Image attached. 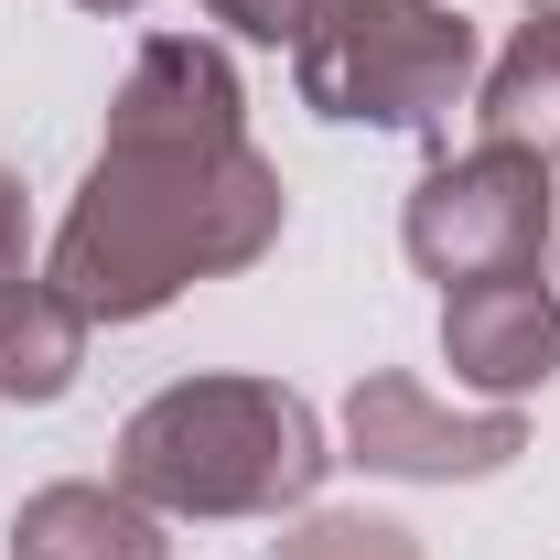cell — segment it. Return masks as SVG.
I'll list each match as a JSON object with an SVG mask.
<instances>
[{
	"label": "cell",
	"mask_w": 560,
	"mask_h": 560,
	"mask_svg": "<svg viewBox=\"0 0 560 560\" xmlns=\"http://www.w3.org/2000/svg\"><path fill=\"white\" fill-rule=\"evenodd\" d=\"M280 215H291V195H280L270 151L248 140L237 66L195 33H151L108 97L97 173L55 226L44 280L86 324H140L195 280L248 270L280 237Z\"/></svg>",
	"instance_id": "1"
},
{
	"label": "cell",
	"mask_w": 560,
	"mask_h": 560,
	"mask_svg": "<svg viewBox=\"0 0 560 560\" xmlns=\"http://www.w3.org/2000/svg\"><path fill=\"white\" fill-rule=\"evenodd\" d=\"M324 420L280 377H173L119 420V486L151 517H280L324 486Z\"/></svg>",
	"instance_id": "2"
},
{
	"label": "cell",
	"mask_w": 560,
	"mask_h": 560,
	"mask_svg": "<svg viewBox=\"0 0 560 560\" xmlns=\"http://www.w3.org/2000/svg\"><path fill=\"white\" fill-rule=\"evenodd\" d=\"M475 22L453 0H324L291 44L302 108L346 130H431L475 97Z\"/></svg>",
	"instance_id": "3"
},
{
	"label": "cell",
	"mask_w": 560,
	"mask_h": 560,
	"mask_svg": "<svg viewBox=\"0 0 560 560\" xmlns=\"http://www.w3.org/2000/svg\"><path fill=\"white\" fill-rule=\"evenodd\" d=\"M560 226V151H517V140H475L464 162L420 173L399 248L420 280L464 291V280H506L539 270V237Z\"/></svg>",
	"instance_id": "4"
},
{
	"label": "cell",
	"mask_w": 560,
	"mask_h": 560,
	"mask_svg": "<svg viewBox=\"0 0 560 560\" xmlns=\"http://www.w3.org/2000/svg\"><path fill=\"white\" fill-rule=\"evenodd\" d=\"M346 453L366 475H410V486H453V475H506L517 453H528V420L486 399V410H453V399H431L420 377L399 366H366L346 399Z\"/></svg>",
	"instance_id": "5"
},
{
	"label": "cell",
	"mask_w": 560,
	"mask_h": 560,
	"mask_svg": "<svg viewBox=\"0 0 560 560\" xmlns=\"http://www.w3.org/2000/svg\"><path fill=\"white\" fill-rule=\"evenodd\" d=\"M442 355H453V388H486V399L517 410L528 388L560 377V291L539 270L442 291Z\"/></svg>",
	"instance_id": "6"
},
{
	"label": "cell",
	"mask_w": 560,
	"mask_h": 560,
	"mask_svg": "<svg viewBox=\"0 0 560 560\" xmlns=\"http://www.w3.org/2000/svg\"><path fill=\"white\" fill-rule=\"evenodd\" d=\"M162 517L130 486H44L11 517V560H162Z\"/></svg>",
	"instance_id": "7"
},
{
	"label": "cell",
	"mask_w": 560,
	"mask_h": 560,
	"mask_svg": "<svg viewBox=\"0 0 560 560\" xmlns=\"http://www.w3.org/2000/svg\"><path fill=\"white\" fill-rule=\"evenodd\" d=\"M75 366H86V313H75L66 291L44 270L0 280V399H66Z\"/></svg>",
	"instance_id": "8"
},
{
	"label": "cell",
	"mask_w": 560,
	"mask_h": 560,
	"mask_svg": "<svg viewBox=\"0 0 560 560\" xmlns=\"http://www.w3.org/2000/svg\"><path fill=\"white\" fill-rule=\"evenodd\" d=\"M475 140H517V151H560V11H528L517 44L475 86Z\"/></svg>",
	"instance_id": "9"
},
{
	"label": "cell",
	"mask_w": 560,
	"mask_h": 560,
	"mask_svg": "<svg viewBox=\"0 0 560 560\" xmlns=\"http://www.w3.org/2000/svg\"><path fill=\"white\" fill-rule=\"evenodd\" d=\"M270 560H420V539L388 528V517H346V506H335V517H302Z\"/></svg>",
	"instance_id": "10"
},
{
	"label": "cell",
	"mask_w": 560,
	"mask_h": 560,
	"mask_svg": "<svg viewBox=\"0 0 560 560\" xmlns=\"http://www.w3.org/2000/svg\"><path fill=\"white\" fill-rule=\"evenodd\" d=\"M206 11L226 22V33H248V44H302L324 0H206Z\"/></svg>",
	"instance_id": "11"
},
{
	"label": "cell",
	"mask_w": 560,
	"mask_h": 560,
	"mask_svg": "<svg viewBox=\"0 0 560 560\" xmlns=\"http://www.w3.org/2000/svg\"><path fill=\"white\" fill-rule=\"evenodd\" d=\"M22 248H33V215H22V184L0 173V280H22Z\"/></svg>",
	"instance_id": "12"
},
{
	"label": "cell",
	"mask_w": 560,
	"mask_h": 560,
	"mask_svg": "<svg viewBox=\"0 0 560 560\" xmlns=\"http://www.w3.org/2000/svg\"><path fill=\"white\" fill-rule=\"evenodd\" d=\"M86 11H140V0H86Z\"/></svg>",
	"instance_id": "13"
},
{
	"label": "cell",
	"mask_w": 560,
	"mask_h": 560,
	"mask_svg": "<svg viewBox=\"0 0 560 560\" xmlns=\"http://www.w3.org/2000/svg\"><path fill=\"white\" fill-rule=\"evenodd\" d=\"M539 11H560V0H539Z\"/></svg>",
	"instance_id": "14"
},
{
	"label": "cell",
	"mask_w": 560,
	"mask_h": 560,
	"mask_svg": "<svg viewBox=\"0 0 560 560\" xmlns=\"http://www.w3.org/2000/svg\"><path fill=\"white\" fill-rule=\"evenodd\" d=\"M550 237H560V226H550Z\"/></svg>",
	"instance_id": "15"
}]
</instances>
